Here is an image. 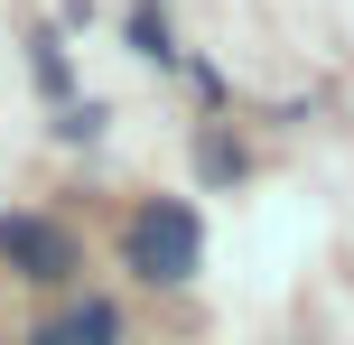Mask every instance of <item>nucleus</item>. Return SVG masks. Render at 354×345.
<instances>
[{
	"label": "nucleus",
	"instance_id": "nucleus-1",
	"mask_svg": "<svg viewBox=\"0 0 354 345\" xmlns=\"http://www.w3.org/2000/svg\"><path fill=\"white\" fill-rule=\"evenodd\" d=\"M196 252H205V234H196V205H168L149 196L140 215H131V271L177 290V280H196Z\"/></svg>",
	"mask_w": 354,
	"mask_h": 345
},
{
	"label": "nucleus",
	"instance_id": "nucleus-2",
	"mask_svg": "<svg viewBox=\"0 0 354 345\" xmlns=\"http://www.w3.org/2000/svg\"><path fill=\"white\" fill-rule=\"evenodd\" d=\"M0 261H10L19 280H56V271H66V234L37 224V215H10V224H0Z\"/></svg>",
	"mask_w": 354,
	"mask_h": 345
},
{
	"label": "nucleus",
	"instance_id": "nucleus-3",
	"mask_svg": "<svg viewBox=\"0 0 354 345\" xmlns=\"http://www.w3.org/2000/svg\"><path fill=\"white\" fill-rule=\"evenodd\" d=\"M112 336H122V317H112L103 299H84V308H66L56 327H37L28 345H112Z\"/></svg>",
	"mask_w": 354,
	"mask_h": 345
}]
</instances>
